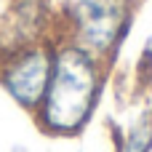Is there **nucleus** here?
Segmentation results:
<instances>
[{"label": "nucleus", "instance_id": "20e7f679", "mask_svg": "<svg viewBox=\"0 0 152 152\" xmlns=\"http://www.w3.org/2000/svg\"><path fill=\"white\" fill-rule=\"evenodd\" d=\"M51 27L53 13L48 8V0H11L0 21V53L48 40Z\"/></svg>", "mask_w": 152, "mask_h": 152}, {"label": "nucleus", "instance_id": "f03ea898", "mask_svg": "<svg viewBox=\"0 0 152 152\" xmlns=\"http://www.w3.org/2000/svg\"><path fill=\"white\" fill-rule=\"evenodd\" d=\"M53 45L56 40L48 37L0 53V88L27 112H35L45 94L53 61Z\"/></svg>", "mask_w": 152, "mask_h": 152}, {"label": "nucleus", "instance_id": "7ed1b4c3", "mask_svg": "<svg viewBox=\"0 0 152 152\" xmlns=\"http://www.w3.org/2000/svg\"><path fill=\"white\" fill-rule=\"evenodd\" d=\"M128 0H77L67 11L69 40L102 59L120 40L128 24Z\"/></svg>", "mask_w": 152, "mask_h": 152}, {"label": "nucleus", "instance_id": "f257e3e1", "mask_svg": "<svg viewBox=\"0 0 152 152\" xmlns=\"http://www.w3.org/2000/svg\"><path fill=\"white\" fill-rule=\"evenodd\" d=\"M102 61L69 37L56 40L45 94L35 110L40 128L48 134H77L99 99Z\"/></svg>", "mask_w": 152, "mask_h": 152}, {"label": "nucleus", "instance_id": "39448f33", "mask_svg": "<svg viewBox=\"0 0 152 152\" xmlns=\"http://www.w3.org/2000/svg\"><path fill=\"white\" fill-rule=\"evenodd\" d=\"M152 147V112H144L136 126L128 131V139L120 152H150Z\"/></svg>", "mask_w": 152, "mask_h": 152}]
</instances>
